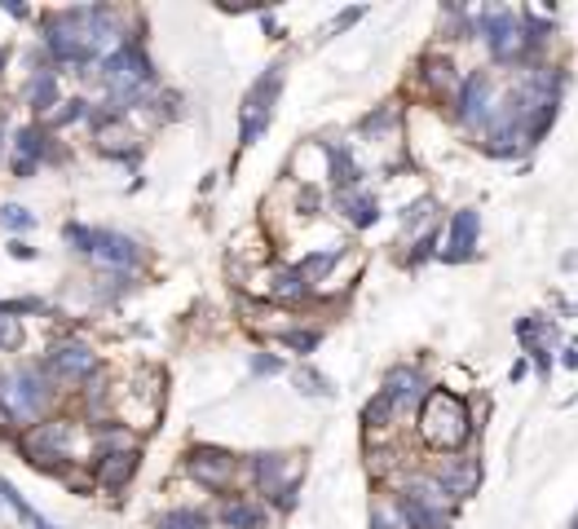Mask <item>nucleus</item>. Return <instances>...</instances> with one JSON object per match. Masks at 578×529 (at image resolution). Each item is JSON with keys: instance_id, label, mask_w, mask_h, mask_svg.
I'll return each instance as SVG.
<instances>
[{"instance_id": "f257e3e1", "label": "nucleus", "mask_w": 578, "mask_h": 529, "mask_svg": "<svg viewBox=\"0 0 578 529\" xmlns=\"http://www.w3.org/2000/svg\"><path fill=\"white\" fill-rule=\"evenodd\" d=\"M420 437L433 446V450H459L468 437H473V419H468V406L464 397L437 389L424 397L420 406Z\"/></svg>"}, {"instance_id": "f03ea898", "label": "nucleus", "mask_w": 578, "mask_h": 529, "mask_svg": "<svg viewBox=\"0 0 578 529\" xmlns=\"http://www.w3.org/2000/svg\"><path fill=\"white\" fill-rule=\"evenodd\" d=\"M0 406L14 415L19 428L41 424V415L54 406V384L41 367H19V371H0Z\"/></svg>"}, {"instance_id": "7ed1b4c3", "label": "nucleus", "mask_w": 578, "mask_h": 529, "mask_svg": "<svg viewBox=\"0 0 578 529\" xmlns=\"http://www.w3.org/2000/svg\"><path fill=\"white\" fill-rule=\"evenodd\" d=\"M19 450H23V459L36 468V472H67L63 463L71 459V450H76V441H80V432H76V424L71 419H41V424H32V428H23L19 437Z\"/></svg>"}, {"instance_id": "20e7f679", "label": "nucleus", "mask_w": 578, "mask_h": 529, "mask_svg": "<svg viewBox=\"0 0 578 529\" xmlns=\"http://www.w3.org/2000/svg\"><path fill=\"white\" fill-rule=\"evenodd\" d=\"M473 27L481 32L486 49H490L499 63H525V58H530L516 10H477V14H473Z\"/></svg>"}, {"instance_id": "39448f33", "label": "nucleus", "mask_w": 578, "mask_h": 529, "mask_svg": "<svg viewBox=\"0 0 578 529\" xmlns=\"http://www.w3.org/2000/svg\"><path fill=\"white\" fill-rule=\"evenodd\" d=\"M49 375V384H63V389H76L85 380L98 375V353L85 345V340H58L41 367Z\"/></svg>"}, {"instance_id": "423d86ee", "label": "nucleus", "mask_w": 578, "mask_h": 529, "mask_svg": "<svg viewBox=\"0 0 578 529\" xmlns=\"http://www.w3.org/2000/svg\"><path fill=\"white\" fill-rule=\"evenodd\" d=\"M252 485H256L278 511H292V507H297V476L287 472V454H256V459H252Z\"/></svg>"}, {"instance_id": "0eeeda50", "label": "nucleus", "mask_w": 578, "mask_h": 529, "mask_svg": "<svg viewBox=\"0 0 578 529\" xmlns=\"http://www.w3.org/2000/svg\"><path fill=\"white\" fill-rule=\"evenodd\" d=\"M278 89H282V67H269V71H265V76L247 89V98H243V133H238V142H243V146H252V142L265 133Z\"/></svg>"}, {"instance_id": "6e6552de", "label": "nucleus", "mask_w": 578, "mask_h": 529, "mask_svg": "<svg viewBox=\"0 0 578 529\" xmlns=\"http://www.w3.org/2000/svg\"><path fill=\"white\" fill-rule=\"evenodd\" d=\"M494 80L486 76V71H473L464 85H459V93H455V120L464 124V128H473V133H481L486 128V120H490V111H494Z\"/></svg>"}, {"instance_id": "1a4fd4ad", "label": "nucleus", "mask_w": 578, "mask_h": 529, "mask_svg": "<svg viewBox=\"0 0 578 529\" xmlns=\"http://www.w3.org/2000/svg\"><path fill=\"white\" fill-rule=\"evenodd\" d=\"M380 397L389 402L393 419H407L411 410H420V406H424V397H429V380H424V371H420V367H393V371L385 375Z\"/></svg>"}, {"instance_id": "9d476101", "label": "nucleus", "mask_w": 578, "mask_h": 529, "mask_svg": "<svg viewBox=\"0 0 578 529\" xmlns=\"http://www.w3.org/2000/svg\"><path fill=\"white\" fill-rule=\"evenodd\" d=\"M186 472H190L199 485H208V489H225V485L234 481L238 463H234V454H230V450H216V446H194V450L186 454Z\"/></svg>"}, {"instance_id": "9b49d317", "label": "nucleus", "mask_w": 578, "mask_h": 529, "mask_svg": "<svg viewBox=\"0 0 578 529\" xmlns=\"http://www.w3.org/2000/svg\"><path fill=\"white\" fill-rule=\"evenodd\" d=\"M93 256L102 260V270H120V274H133L142 264V243L120 234V229H98L93 234Z\"/></svg>"}, {"instance_id": "f8f14e48", "label": "nucleus", "mask_w": 578, "mask_h": 529, "mask_svg": "<svg viewBox=\"0 0 578 529\" xmlns=\"http://www.w3.org/2000/svg\"><path fill=\"white\" fill-rule=\"evenodd\" d=\"M451 498H468L473 489H477V481H481V463L473 459V454H442L437 463H433V472H429Z\"/></svg>"}, {"instance_id": "ddd939ff", "label": "nucleus", "mask_w": 578, "mask_h": 529, "mask_svg": "<svg viewBox=\"0 0 578 529\" xmlns=\"http://www.w3.org/2000/svg\"><path fill=\"white\" fill-rule=\"evenodd\" d=\"M137 472V450H107L93 454V485L107 494H120Z\"/></svg>"}, {"instance_id": "4468645a", "label": "nucleus", "mask_w": 578, "mask_h": 529, "mask_svg": "<svg viewBox=\"0 0 578 529\" xmlns=\"http://www.w3.org/2000/svg\"><path fill=\"white\" fill-rule=\"evenodd\" d=\"M477 234H481V216H477L473 207L455 212V216H451V234H446V247H442V260H451V264L468 260V256L477 251Z\"/></svg>"}, {"instance_id": "2eb2a0df", "label": "nucleus", "mask_w": 578, "mask_h": 529, "mask_svg": "<svg viewBox=\"0 0 578 529\" xmlns=\"http://www.w3.org/2000/svg\"><path fill=\"white\" fill-rule=\"evenodd\" d=\"M216 520H221L225 529H265V525H269V511H265L256 498L230 494V498H221V507H216Z\"/></svg>"}, {"instance_id": "dca6fc26", "label": "nucleus", "mask_w": 578, "mask_h": 529, "mask_svg": "<svg viewBox=\"0 0 578 529\" xmlns=\"http://www.w3.org/2000/svg\"><path fill=\"white\" fill-rule=\"evenodd\" d=\"M336 207H341V212H345V221H349V225H358V229L376 225V216H380V199H376L367 185L336 190Z\"/></svg>"}, {"instance_id": "f3484780", "label": "nucleus", "mask_w": 578, "mask_h": 529, "mask_svg": "<svg viewBox=\"0 0 578 529\" xmlns=\"http://www.w3.org/2000/svg\"><path fill=\"white\" fill-rule=\"evenodd\" d=\"M45 150H49L45 128H41V124H27V128L19 133V142H14V172H19V177H32L36 164L45 159Z\"/></svg>"}, {"instance_id": "a211bd4d", "label": "nucleus", "mask_w": 578, "mask_h": 529, "mask_svg": "<svg viewBox=\"0 0 578 529\" xmlns=\"http://www.w3.org/2000/svg\"><path fill=\"white\" fill-rule=\"evenodd\" d=\"M265 296L278 305H301L310 296V288L297 279V270H269L265 274Z\"/></svg>"}, {"instance_id": "6ab92c4d", "label": "nucleus", "mask_w": 578, "mask_h": 529, "mask_svg": "<svg viewBox=\"0 0 578 529\" xmlns=\"http://www.w3.org/2000/svg\"><path fill=\"white\" fill-rule=\"evenodd\" d=\"M336 264H341V247H327V251H314V256H305L301 264H292V270H297V279L314 292L332 270H336Z\"/></svg>"}, {"instance_id": "aec40b11", "label": "nucleus", "mask_w": 578, "mask_h": 529, "mask_svg": "<svg viewBox=\"0 0 578 529\" xmlns=\"http://www.w3.org/2000/svg\"><path fill=\"white\" fill-rule=\"evenodd\" d=\"M27 106H36L41 115H49V111L58 106V71L41 67V71L32 76V85H27Z\"/></svg>"}, {"instance_id": "412c9836", "label": "nucleus", "mask_w": 578, "mask_h": 529, "mask_svg": "<svg viewBox=\"0 0 578 529\" xmlns=\"http://www.w3.org/2000/svg\"><path fill=\"white\" fill-rule=\"evenodd\" d=\"M424 85H429L437 98H455V93H459L455 63H451V58H429V63H424Z\"/></svg>"}, {"instance_id": "4be33fe9", "label": "nucleus", "mask_w": 578, "mask_h": 529, "mask_svg": "<svg viewBox=\"0 0 578 529\" xmlns=\"http://www.w3.org/2000/svg\"><path fill=\"white\" fill-rule=\"evenodd\" d=\"M208 525H212V516L199 507H173L155 520V529H208Z\"/></svg>"}, {"instance_id": "5701e85b", "label": "nucleus", "mask_w": 578, "mask_h": 529, "mask_svg": "<svg viewBox=\"0 0 578 529\" xmlns=\"http://www.w3.org/2000/svg\"><path fill=\"white\" fill-rule=\"evenodd\" d=\"M0 225L14 229V234H27V229H36V212H27L23 203H5L0 207Z\"/></svg>"}, {"instance_id": "b1692460", "label": "nucleus", "mask_w": 578, "mask_h": 529, "mask_svg": "<svg viewBox=\"0 0 578 529\" xmlns=\"http://www.w3.org/2000/svg\"><path fill=\"white\" fill-rule=\"evenodd\" d=\"M129 283H133V274L102 270V274H98V301H120V296L129 292Z\"/></svg>"}, {"instance_id": "393cba45", "label": "nucleus", "mask_w": 578, "mask_h": 529, "mask_svg": "<svg viewBox=\"0 0 578 529\" xmlns=\"http://www.w3.org/2000/svg\"><path fill=\"white\" fill-rule=\"evenodd\" d=\"M371 529H407L402 525V511H398V498H380L371 507Z\"/></svg>"}, {"instance_id": "a878e982", "label": "nucleus", "mask_w": 578, "mask_h": 529, "mask_svg": "<svg viewBox=\"0 0 578 529\" xmlns=\"http://www.w3.org/2000/svg\"><path fill=\"white\" fill-rule=\"evenodd\" d=\"M23 349V323L0 314V353H19Z\"/></svg>"}, {"instance_id": "bb28decb", "label": "nucleus", "mask_w": 578, "mask_h": 529, "mask_svg": "<svg viewBox=\"0 0 578 529\" xmlns=\"http://www.w3.org/2000/svg\"><path fill=\"white\" fill-rule=\"evenodd\" d=\"M297 389H301L305 397H332L327 375H319V371H310V367H301V371H297Z\"/></svg>"}, {"instance_id": "cd10ccee", "label": "nucleus", "mask_w": 578, "mask_h": 529, "mask_svg": "<svg viewBox=\"0 0 578 529\" xmlns=\"http://www.w3.org/2000/svg\"><path fill=\"white\" fill-rule=\"evenodd\" d=\"M278 340H282L287 349H297V353H314V349H319V331H301V327L278 331Z\"/></svg>"}, {"instance_id": "c85d7f7f", "label": "nucleus", "mask_w": 578, "mask_h": 529, "mask_svg": "<svg viewBox=\"0 0 578 529\" xmlns=\"http://www.w3.org/2000/svg\"><path fill=\"white\" fill-rule=\"evenodd\" d=\"M93 234H98V229H89V225H76V221L63 229V238H67L76 251H85V256H93Z\"/></svg>"}, {"instance_id": "c756f323", "label": "nucleus", "mask_w": 578, "mask_h": 529, "mask_svg": "<svg viewBox=\"0 0 578 529\" xmlns=\"http://www.w3.org/2000/svg\"><path fill=\"white\" fill-rule=\"evenodd\" d=\"M63 106H67V111H58V115L49 120L54 128H63V124H71V120H85V115H89V102H85V98H76V102H63Z\"/></svg>"}, {"instance_id": "7c9ffc66", "label": "nucleus", "mask_w": 578, "mask_h": 529, "mask_svg": "<svg viewBox=\"0 0 578 529\" xmlns=\"http://www.w3.org/2000/svg\"><path fill=\"white\" fill-rule=\"evenodd\" d=\"M393 419V410H389V402L385 397H376L371 406H367V428H385Z\"/></svg>"}, {"instance_id": "2f4dec72", "label": "nucleus", "mask_w": 578, "mask_h": 529, "mask_svg": "<svg viewBox=\"0 0 578 529\" xmlns=\"http://www.w3.org/2000/svg\"><path fill=\"white\" fill-rule=\"evenodd\" d=\"M252 371H256V375H274V371H282V362L260 353V358H252Z\"/></svg>"}, {"instance_id": "473e14b6", "label": "nucleus", "mask_w": 578, "mask_h": 529, "mask_svg": "<svg viewBox=\"0 0 578 529\" xmlns=\"http://www.w3.org/2000/svg\"><path fill=\"white\" fill-rule=\"evenodd\" d=\"M358 19H363V10H345V14H341V19L332 23V32H341V27H349V23H358Z\"/></svg>"}, {"instance_id": "72a5a7b5", "label": "nucleus", "mask_w": 578, "mask_h": 529, "mask_svg": "<svg viewBox=\"0 0 578 529\" xmlns=\"http://www.w3.org/2000/svg\"><path fill=\"white\" fill-rule=\"evenodd\" d=\"M10 251H14L19 260H32V247H27V243H10Z\"/></svg>"}, {"instance_id": "f704fd0d", "label": "nucleus", "mask_w": 578, "mask_h": 529, "mask_svg": "<svg viewBox=\"0 0 578 529\" xmlns=\"http://www.w3.org/2000/svg\"><path fill=\"white\" fill-rule=\"evenodd\" d=\"M5 63H10V49H0V71H5Z\"/></svg>"}, {"instance_id": "c9c22d12", "label": "nucleus", "mask_w": 578, "mask_h": 529, "mask_svg": "<svg viewBox=\"0 0 578 529\" xmlns=\"http://www.w3.org/2000/svg\"><path fill=\"white\" fill-rule=\"evenodd\" d=\"M569 529H578V516H574V525H569Z\"/></svg>"}, {"instance_id": "e433bc0d", "label": "nucleus", "mask_w": 578, "mask_h": 529, "mask_svg": "<svg viewBox=\"0 0 578 529\" xmlns=\"http://www.w3.org/2000/svg\"><path fill=\"white\" fill-rule=\"evenodd\" d=\"M0 142H5V133H0Z\"/></svg>"}]
</instances>
